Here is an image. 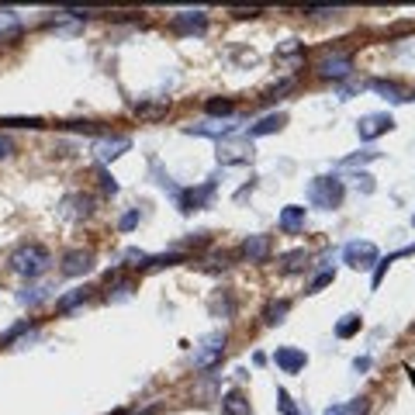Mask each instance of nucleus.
I'll list each match as a JSON object with an SVG mask.
<instances>
[{
	"mask_svg": "<svg viewBox=\"0 0 415 415\" xmlns=\"http://www.w3.org/2000/svg\"><path fill=\"white\" fill-rule=\"evenodd\" d=\"M49 263H52V256H49V250L45 246H39V243H25V246H18L14 253H11V270L14 274H21V277H42L45 270H49Z\"/></svg>",
	"mask_w": 415,
	"mask_h": 415,
	"instance_id": "1",
	"label": "nucleus"
},
{
	"mask_svg": "<svg viewBox=\"0 0 415 415\" xmlns=\"http://www.w3.org/2000/svg\"><path fill=\"white\" fill-rule=\"evenodd\" d=\"M308 204L312 208H322V212H332V208H339L343 204V194H346V187H343V180L339 176H315L312 183H308Z\"/></svg>",
	"mask_w": 415,
	"mask_h": 415,
	"instance_id": "2",
	"label": "nucleus"
},
{
	"mask_svg": "<svg viewBox=\"0 0 415 415\" xmlns=\"http://www.w3.org/2000/svg\"><path fill=\"white\" fill-rule=\"evenodd\" d=\"M225 343H229L225 332H208V336L197 343V350H194V363H197V367H215V363L222 360V353H225Z\"/></svg>",
	"mask_w": 415,
	"mask_h": 415,
	"instance_id": "3",
	"label": "nucleus"
},
{
	"mask_svg": "<svg viewBox=\"0 0 415 415\" xmlns=\"http://www.w3.org/2000/svg\"><path fill=\"white\" fill-rule=\"evenodd\" d=\"M343 256H346V263L356 267V270H370V267H377V260H381V253H377V246H374L370 239H353V243H346Z\"/></svg>",
	"mask_w": 415,
	"mask_h": 415,
	"instance_id": "4",
	"label": "nucleus"
},
{
	"mask_svg": "<svg viewBox=\"0 0 415 415\" xmlns=\"http://www.w3.org/2000/svg\"><path fill=\"white\" fill-rule=\"evenodd\" d=\"M394 128V118L387 114V111H377V114H363L360 121H356V135L363 139V142H374L377 135H384V132H391Z\"/></svg>",
	"mask_w": 415,
	"mask_h": 415,
	"instance_id": "5",
	"label": "nucleus"
},
{
	"mask_svg": "<svg viewBox=\"0 0 415 415\" xmlns=\"http://www.w3.org/2000/svg\"><path fill=\"white\" fill-rule=\"evenodd\" d=\"M90 267H94L90 250H70V253L63 256V263H59L63 277H83V274H90Z\"/></svg>",
	"mask_w": 415,
	"mask_h": 415,
	"instance_id": "6",
	"label": "nucleus"
},
{
	"mask_svg": "<svg viewBox=\"0 0 415 415\" xmlns=\"http://www.w3.org/2000/svg\"><path fill=\"white\" fill-rule=\"evenodd\" d=\"M274 363H277L284 374H298V370H305L308 356H305V350H298V346H277Z\"/></svg>",
	"mask_w": 415,
	"mask_h": 415,
	"instance_id": "7",
	"label": "nucleus"
},
{
	"mask_svg": "<svg viewBox=\"0 0 415 415\" xmlns=\"http://www.w3.org/2000/svg\"><path fill=\"white\" fill-rule=\"evenodd\" d=\"M204 25H208V14H204V11H180V14H173V21H170V28L180 32V35L204 32Z\"/></svg>",
	"mask_w": 415,
	"mask_h": 415,
	"instance_id": "8",
	"label": "nucleus"
},
{
	"mask_svg": "<svg viewBox=\"0 0 415 415\" xmlns=\"http://www.w3.org/2000/svg\"><path fill=\"white\" fill-rule=\"evenodd\" d=\"M353 73V56H329L318 63V77L325 80H346Z\"/></svg>",
	"mask_w": 415,
	"mask_h": 415,
	"instance_id": "9",
	"label": "nucleus"
},
{
	"mask_svg": "<svg viewBox=\"0 0 415 415\" xmlns=\"http://www.w3.org/2000/svg\"><path fill=\"white\" fill-rule=\"evenodd\" d=\"M132 149V139L128 135H111V139H101L97 142V156H101V166L104 163H111V159H118L121 152H128Z\"/></svg>",
	"mask_w": 415,
	"mask_h": 415,
	"instance_id": "10",
	"label": "nucleus"
},
{
	"mask_svg": "<svg viewBox=\"0 0 415 415\" xmlns=\"http://www.w3.org/2000/svg\"><path fill=\"white\" fill-rule=\"evenodd\" d=\"M243 256L250 260V263H263L267 256H270V236H250L246 243H243Z\"/></svg>",
	"mask_w": 415,
	"mask_h": 415,
	"instance_id": "11",
	"label": "nucleus"
},
{
	"mask_svg": "<svg viewBox=\"0 0 415 415\" xmlns=\"http://www.w3.org/2000/svg\"><path fill=\"white\" fill-rule=\"evenodd\" d=\"M277 225H281L284 232H291V236L301 232V229H305V208H301V204H287L284 212H281V219H277Z\"/></svg>",
	"mask_w": 415,
	"mask_h": 415,
	"instance_id": "12",
	"label": "nucleus"
},
{
	"mask_svg": "<svg viewBox=\"0 0 415 415\" xmlns=\"http://www.w3.org/2000/svg\"><path fill=\"white\" fill-rule=\"evenodd\" d=\"M63 208H66V219H87L90 215V197H83V194H73V197H66L63 201Z\"/></svg>",
	"mask_w": 415,
	"mask_h": 415,
	"instance_id": "13",
	"label": "nucleus"
},
{
	"mask_svg": "<svg viewBox=\"0 0 415 415\" xmlns=\"http://www.w3.org/2000/svg\"><path fill=\"white\" fill-rule=\"evenodd\" d=\"M370 90L384 94V97H387V101H394V104L408 101V94H405V90H401V87H398L394 80H381V77H377V80H370Z\"/></svg>",
	"mask_w": 415,
	"mask_h": 415,
	"instance_id": "14",
	"label": "nucleus"
},
{
	"mask_svg": "<svg viewBox=\"0 0 415 415\" xmlns=\"http://www.w3.org/2000/svg\"><path fill=\"white\" fill-rule=\"evenodd\" d=\"M222 412H225V415H250L246 394H243V391H229V394L222 398Z\"/></svg>",
	"mask_w": 415,
	"mask_h": 415,
	"instance_id": "15",
	"label": "nucleus"
},
{
	"mask_svg": "<svg viewBox=\"0 0 415 415\" xmlns=\"http://www.w3.org/2000/svg\"><path fill=\"white\" fill-rule=\"evenodd\" d=\"M284 121H287L284 114H267L260 125H253V128H250V139H260V135H274V132H281V128H284Z\"/></svg>",
	"mask_w": 415,
	"mask_h": 415,
	"instance_id": "16",
	"label": "nucleus"
},
{
	"mask_svg": "<svg viewBox=\"0 0 415 415\" xmlns=\"http://www.w3.org/2000/svg\"><path fill=\"white\" fill-rule=\"evenodd\" d=\"M18 35H21V18L14 11H0V42L18 39Z\"/></svg>",
	"mask_w": 415,
	"mask_h": 415,
	"instance_id": "17",
	"label": "nucleus"
},
{
	"mask_svg": "<svg viewBox=\"0 0 415 415\" xmlns=\"http://www.w3.org/2000/svg\"><path fill=\"white\" fill-rule=\"evenodd\" d=\"M166 111H170V101H159V104H135V114L145 118V121H159V118H166Z\"/></svg>",
	"mask_w": 415,
	"mask_h": 415,
	"instance_id": "18",
	"label": "nucleus"
},
{
	"mask_svg": "<svg viewBox=\"0 0 415 415\" xmlns=\"http://www.w3.org/2000/svg\"><path fill=\"white\" fill-rule=\"evenodd\" d=\"M305 263H308V253H305V250H294V253H284V256H281V270H284V274H298V270H305Z\"/></svg>",
	"mask_w": 415,
	"mask_h": 415,
	"instance_id": "19",
	"label": "nucleus"
},
{
	"mask_svg": "<svg viewBox=\"0 0 415 415\" xmlns=\"http://www.w3.org/2000/svg\"><path fill=\"white\" fill-rule=\"evenodd\" d=\"M287 312H291V301H270V305L263 308V322H267V325H281Z\"/></svg>",
	"mask_w": 415,
	"mask_h": 415,
	"instance_id": "20",
	"label": "nucleus"
},
{
	"mask_svg": "<svg viewBox=\"0 0 415 415\" xmlns=\"http://www.w3.org/2000/svg\"><path fill=\"white\" fill-rule=\"evenodd\" d=\"M83 301H87V287H77V291H70L66 298L56 301V312H73V308L83 305Z\"/></svg>",
	"mask_w": 415,
	"mask_h": 415,
	"instance_id": "21",
	"label": "nucleus"
},
{
	"mask_svg": "<svg viewBox=\"0 0 415 415\" xmlns=\"http://www.w3.org/2000/svg\"><path fill=\"white\" fill-rule=\"evenodd\" d=\"M356 329H360V315H343V318L336 322V336H339V339H350Z\"/></svg>",
	"mask_w": 415,
	"mask_h": 415,
	"instance_id": "22",
	"label": "nucleus"
},
{
	"mask_svg": "<svg viewBox=\"0 0 415 415\" xmlns=\"http://www.w3.org/2000/svg\"><path fill=\"white\" fill-rule=\"evenodd\" d=\"M180 260H183V253H163V256L145 260V270H163V267H173V263H180Z\"/></svg>",
	"mask_w": 415,
	"mask_h": 415,
	"instance_id": "23",
	"label": "nucleus"
},
{
	"mask_svg": "<svg viewBox=\"0 0 415 415\" xmlns=\"http://www.w3.org/2000/svg\"><path fill=\"white\" fill-rule=\"evenodd\" d=\"M204 111H208V114H222V118H225V114H232V111H236V104H232L229 97H222V101H219V97H212V101L204 104Z\"/></svg>",
	"mask_w": 415,
	"mask_h": 415,
	"instance_id": "24",
	"label": "nucleus"
},
{
	"mask_svg": "<svg viewBox=\"0 0 415 415\" xmlns=\"http://www.w3.org/2000/svg\"><path fill=\"white\" fill-rule=\"evenodd\" d=\"M370 159H377V152H374V149H363V152H356V156H346L343 166H363V163H370Z\"/></svg>",
	"mask_w": 415,
	"mask_h": 415,
	"instance_id": "25",
	"label": "nucleus"
},
{
	"mask_svg": "<svg viewBox=\"0 0 415 415\" xmlns=\"http://www.w3.org/2000/svg\"><path fill=\"white\" fill-rule=\"evenodd\" d=\"M367 408H370V398L360 394V398H353V401L346 405V415H367Z\"/></svg>",
	"mask_w": 415,
	"mask_h": 415,
	"instance_id": "26",
	"label": "nucleus"
},
{
	"mask_svg": "<svg viewBox=\"0 0 415 415\" xmlns=\"http://www.w3.org/2000/svg\"><path fill=\"white\" fill-rule=\"evenodd\" d=\"M121 260H125L128 267H145V260H149V256H145L142 250H125V253H121Z\"/></svg>",
	"mask_w": 415,
	"mask_h": 415,
	"instance_id": "27",
	"label": "nucleus"
},
{
	"mask_svg": "<svg viewBox=\"0 0 415 415\" xmlns=\"http://www.w3.org/2000/svg\"><path fill=\"white\" fill-rule=\"evenodd\" d=\"M332 281H336V274H332V270H322V274H318V277L312 281V287H308V291L315 294V291H322V287H329Z\"/></svg>",
	"mask_w": 415,
	"mask_h": 415,
	"instance_id": "28",
	"label": "nucleus"
},
{
	"mask_svg": "<svg viewBox=\"0 0 415 415\" xmlns=\"http://www.w3.org/2000/svg\"><path fill=\"white\" fill-rule=\"evenodd\" d=\"M277 405H281V412H284V415H301V412L294 408V401H291V394H287V391H277Z\"/></svg>",
	"mask_w": 415,
	"mask_h": 415,
	"instance_id": "29",
	"label": "nucleus"
},
{
	"mask_svg": "<svg viewBox=\"0 0 415 415\" xmlns=\"http://www.w3.org/2000/svg\"><path fill=\"white\" fill-rule=\"evenodd\" d=\"M97 176H101V187H104L108 194H114V190H118V183H114V176L108 173V166H101V170H97Z\"/></svg>",
	"mask_w": 415,
	"mask_h": 415,
	"instance_id": "30",
	"label": "nucleus"
},
{
	"mask_svg": "<svg viewBox=\"0 0 415 415\" xmlns=\"http://www.w3.org/2000/svg\"><path fill=\"white\" fill-rule=\"evenodd\" d=\"M118 225H121V232H132V229L139 225V208H135V212H128V215H125Z\"/></svg>",
	"mask_w": 415,
	"mask_h": 415,
	"instance_id": "31",
	"label": "nucleus"
},
{
	"mask_svg": "<svg viewBox=\"0 0 415 415\" xmlns=\"http://www.w3.org/2000/svg\"><path fill=\"white\" fill-rule=\"evenodd\" d=\"M356 187H363V194H370V190H374V176H370V173H360V176H356Z\"/></svg>",
	"mask_w": 415,
	"mask_h": 415,
	"instance_id": "32",
	"label": "nucleus"
},
{
	"mask_svg": "<svg viewBox=\"0 0 415 415\" xmlns=\"http://www.w3.org/2000/svg\"><path fill=\"white\" fill-rule=\"evenodd\" d=\"M11 149H14V142H11L8 135H0V159H8V156H11Z\"/></svg>",
	"mask_w": 415,
	"mask_h": 415,
	"instance_id": "33",
	"label": "nucleus"
},
{
	"mask_svg": "<svg viewBox=\"0 0 415 415\" xmlns=\"http://www.w3.org/2000/svg\"><path fill=\"white\" fill-rule=\"evenodd\" d=\"M353 367H356V370H370V356H356Z\"/></svg>",
	"mask_w": 415,
	"mask_h": 415,
	"instance_id": "34",
	"label": "nucleus"
},
{
	"mask_svg": "<svg viewBox=\"0 0 415 415\" xmlns=\"http://www.w3.org/2000/svg\"><path fill=\"white\" fill-rule=\"evenodd\" d=\"M325 415H346V405H332V408H325Z\"/></svg>",
	"mask_w": 415,
	"mask_h": 415,
	"instance_id": "35",
	"label": "nucleus"
},
{
	"mask_svg": "<svg viewBox=\"0 0 415 415\" xmlns=\"http://www.w3.org/2000/svg\"><path fill=\"white\" fill-rule=\"evenodd\" d=\"M108 415H125V412H121V408H118V412H108Z\"/></svg>",
	"mask_w": 415,
	"mask_h": 415,
	"instance_id": "36",
	"label": "nucleus"
},
{
	"mask_svg": "<svg viewBox=\"0 0 415 415\" xmlns=\"http://www.w3.org/2000/svg\"><path fill=\"white\" fill-rule=\"evenodd\" d=\"M412 225H415V215H412Z\"/></svg>",
	"mask_w": 415,
	"mask_h": 415,
	"instance_id": "37",
	"label": "nucleus"
}]
</instances>
